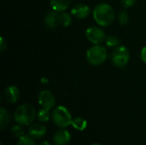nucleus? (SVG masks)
<instances>
[{
    "mask_svg": "<svg viewBox=\"0 0 146 145\" xmlns=\"http://www.w3.org/2000/svg\"><path fill=\"white\" fill-rule=\"evenodd\" d=\"M121 41L119 39V38L115 37V36H109L106 38L105 40V44L108 47L110 48H116L119 46Z\"/></svg>",
    "mask_w": 146,
    "mask_h": 145,
    "instance_id": "nucleus-18",
    "label": "nucleus"
},
{
    "mask_svg": "<svg viewBox=\"0 0 146 145\" xmlns=\"http://www.w3.org/2000/svg\"><path fill=\"white\" fill-rule=\"evenodd\" d=\"M86 60L92 66H100L108 57L107 49L102 44H94L86 51Z\"/></svg>",
    "mask_w": 146,
    "mask_h": 145,
    "instance_id": "nucleus-3",
    "label": "nucleus"
},
{
    "mask_svg": "<svg viewBox=\"0 0 146 145\" xmlns=\"http://www.w3.org/2000/svg\"><path fill=\"white\" fill-rule=\"evenodd\" d=\"M15 121L21 126H30L36 118L34 107L28 103H23L17 107L14 114Z\"/></svg>",
    "mask_w": 146,
    "mask_h": 145,
    "instance_id": "nucleus-2",
    "label": "nucleus"
},
{
    "mask_svg": "<svg viewBox=\"0 0 146 145\" xmlns=\"http://www.w3.org/2000/svg\"><path fill=\"white\" fill-rule=\"evenodd\" d=\"M53 123L59 128H66L72 123V116L68 109L64 106L56 107L51 113Z\"/></svg>",
    "mask_w": 146,
    "mask_h": 145,
    "instance_id": "nucleus-4",
    "label": "nucleus"
},
{
    "mask_svg": "<svg viewBox=\"0 0 146 145\" xmlns=\"http://www.w3.org/2000/svg\"><path fill=\"white\" fill-rule=\"evenodd\" d=\"M140 58L142 60V62H144L145 63H146V46L143 47L140 52Z\"/></svg>",
    "mask_w": 146,
    "mask_h": 145,
    "instance_id": "nucleus-24",
    "label": "nucleus"
},
{
    "mask_svg": "<svg viewBox=\"0 0 146 145\" xmlns=\"http://www.w3.org/2000/svg\"><path fill=\"white\" fill-rule=\"evenodd\" d=\"M7 49V43L5 42L4 38L3 37L0 38V50L1 52H3Z\"/></svg>",
    "mask_w": 146,
    "mask_h": 145,
    "instance_id": "nucleus-23",
    "label": "nucleus"
},
{
    "mask_svg": "<svg viewBox=\"0 0 146 145\" xmlns=\"http://www.w3.org/2000/svg\"><path fill=\"white\" fill-rule=\"evenodd\" d=\"M10 121V115L9 112L4 109H0V129L4 130Z\"/></svg>",
    "mask_w": 146,
    "mask_h": 145,
    "instance_id": "nucleus-15",
    "label": "nucleus"
},
{
    "mask_svg": "<svg viewBox=\"0 0 146 145\" xmlns=\"http://www.w3.org/2000/svg\"><path fill=\"white\" fill-rule=\"evenodd\" d=\"M91 13L90 7L85 3H78L71 9V15L77 19H85Z\"/></svg>",
    "mask_w": 146,
    "mask_h": 145,
    "instance_id": "nucleus-11",
    "label": "nucleus"
},
{
    "mask_svg": "<svg viewBox=\"0 0 146 145\" xmlns=\"http://www.w3.org/2000/svg\"><path fill=\"white\" fill-rule=\"evenodd\" d=\"M38 101L42 109H52L56 105V97L55 96L48 90L41 91L38 96Z\"/></svg>",
    "mask_w": 146,
    "mask_h": 145,
    "instance_id": "nucleus-7",
    "label": "nucleus"
},
{
    "mask_svg": "<svg viewBox=\"0 0 146 145\" xmlns=\"http://www.w3.org/2000/svg\"><path fill=\"white\" fill-rule=\"evenodd\" d=\"M71 3V0H50V5L52 10L56 12L66 11Z\"/></svg>",
    "mask_w": 146,
    "mask_h": 145,
    "instance_id": "nucleus-13",
    "label": "nucleus"
},
{
    "mask_svg": "<svg viewBox=\"0 0 146 145\" xmlns=\"http://www.w3.org/2000/svg\"><path fill=\"white\" fill-rule=\"evenodd\" d=\"M44 25L49 28H55L57 27L60 25L59 21V12L56 11H50L48 14H46L44 20Z\"/></svg>",
    "mask_w": 146,
    "mask_h": 145,
    "instance_id": "nucleus-12",
    "label": "nucleus"
},
{
    "mask_svg": "<svg viewBox=\"0 0 146 145\" xmlns=\"http://www.w3.org/2000/svg\"><path fill=\"white\" fill-rule=\"evenodd\" d=\"M37 117L40 122H47L50 120V118L51 117V114L50 113L49 109H42L37 114Z\"/></svg>",
    "mask_w": 146,
    "mask_h": 145,
    "instance_id": "nucleus-17",
    "label": "nucleus"
},
{
    "mask_svg": "<svg viewBox=\"0 0 146 145\" xmlns=\"http://www.w3.org/2000/svg\"><path fill=\"white\" fill-rule=\"evenodd\" d=\"M92 145H102V144H92Z\"/></svg>",
    "mask_w": 146,
    "mask_h": 145,
    "instance_id": "nucleus-26",
    "label": "nucleus"
},
{
    "mask_svg": "<svg viewBox=\"0 0 146 145\" xmlns=\"http://www.w3.org/2000/svg\"><path fill=\"white\" fill-rule=\"evenodd\" d=\"M28 133L32 138L35 139H39L46 135L47 128L42 123H33L28 128Z\"/></svg>",
    "mask_w": 146,
    "mask_h": 145,
    "instance_id": "nucleus-8",
    "label": "nucleus"
},
{
    "mask_svg": "<svg viewBox=\"0 0 146 145\" xmlns=\"http://www.w3.org/2000/svg\"><path fill=\"white\" fill-rule=\"evenodd\" d=\"M118 21L121 25L122 26H125L128 23V21H129V15H128V13L125 10H122L119 13L118 16Z\"/></svg>",
    "mask_w": 146,
    "mask_h": 145,
    "instance_id": "nucleus-21",
    "label": "nucleus"
},
{
    "mask_svg": "<svg viewBox=\"0 0 146 145\" xmlns=\"http://www.w3.org/2000/svg\"><path fill=\"white\" fill-rule=\"evenodd\" d=\"M93 19L100 26H109L115 18V13L111 5L106 3H100L92 10Z\"/></svg>",
    "mask_w": 146,
    "mask_h": 145,
    "instance_id": "nucleus-1",
    "label": "nucleus"
},
{
    "mask_svg": "<svg viewBox=\"0 0 146 145\" xmlns=\"http://www.w3.org/2000/svg\"><path fill=\"white\" fill-rule=\"evenodd\" d=\"M17 145H36V143L34 141V138H32L30 135H24L23 137L19 138Z\"/></svg>",
    "mask_w": 146,
    "mask_h": 145,
    "instance_id": "nucleus-20",
    "label": "nucleus"
},
{
    "mask_svg": "<svg viewBox=\"0 0 146 145\" xmlns=\"http://www.w3.org/2000/svg\"><path fill=\"white\" fill-rule=\"evenodd\" d=\"M38 145H51L49 142H47V141H43V142H41V143H39Z\"/></svg>",
    "mask_w": 146,
    "mask_h": 145,
    "instance_id": "nucleus-25",
    "label": "nucleus"
},
{
    "mask_svg": "<svg viewBox=\"0 0 146 145\" xmlns=\"http://www.w3.org/2000/svg\"><path fill=\"white\" fill-rule=\"evenodd\" d=\"M3 96L7 103L13 104L18 102V100L20 99L21 93L19 89L15 85H9L4 90Z\"/></svg>",
    "mask_w": 146,
    "mask_h": 145,
    "instance_id": "nucleus-10",
    "label": "nucleus"
},
{
    "mask_svg": "<svg viewBox=\"0 0 146 145\" xmlns=\"http://www.w3.org/2000/svg\"><path fill=\"white\" fill-rule=\"evenodd\" d=\"M12 135L15 137V138H20L21 137H23L25 135V132H24V129L21 127V125L18 124V125H15L14 126L11 130H10Z\"/></svg>",
    "mask_w": 146,
    "mask_h": 145,
    "instance_id": "nucleus-19",
    "label": "nucleus"
},
{
    "mask_svg": "<svg viewBox=\"0 0 146 145\" xmlns=\"http://www.w3.org/2000/svg\"><path fill=\"white\" fill-rule=\"evenodd\" d=\"M112 63L118 68H125L130 60V52L126 46H118L115 48L112 53Z\"/></svg>",
    "mask_w": 146,
    "mask_h": 145,
    "instance_id": "nucleus-5",
    "label": "nucleus"
},
{
    "mask_svg": "<svg viewBox=\"0 0 146 145\" xmlns=\"http://www.w3.org/2000/svg\"><path fill=\"white\" fill-rule=\"evenodd\" d=\"M136 2H137V0H121V5L126 9L133 7L135 5Z\"/></svg>",
    "mask_w": 146,
    "mask_h": 145,
    "instance_id": "nucleus-22",
    "label": "nucleus"
},
{
    "mask_svg": "<svg viewBox=\"0 0 146 145\" xmlns=\"http://www.w3.org/2000/svg\"><path fill=\"white\" fill-rule=\"evenodd\" d=\"M59 21H60V25H62V26H65V27L69 26L72 23V15L65 11L60 12Z\"/></svg>",
    "mask_w": 146,
    "mask_h": 145,
    "instance_id": "nucleus-16",
    "label": "nucleus"
},
{
    "mask_svg": "<svg viewBox=\"0 0 146 145\" xmlns=\"http://www.w3.org/2000/svg\"><path fill=\"white\" fill-rule=\"evenodd\" d=\"M71 141V134L70 132L62 128L61 130L55 132L53 136V142L55 145H68Z\"/></svg>",
    "mask_w": 146,
    "mask_h": 145,
    "instance_id": "nucleus-9",
    "label": "nucleus"
},
{
    "mask_svg": "<svg viewBox=\"0 0 146 145\" xmlns=\"http://www.w3.org/2000/svg\"><path fill=\"white\" fill-rule=\"evenodd\" d=\"M71 125L73 126V127H74V129L82 132V131H85V130L86 129L88 123H87V121H86L84 118H82V117H75V118H74V119L72 120Z\"/></svg>",
    "mask_w": 146,
    "mask_h": 145,
    "instance_id": "nucleus-14",
    "label": "nucleus"
},
{
    "mask_svg": "<svg viewBox=\"0 0 146 145\" xmlns=\"http://www.w3.org/2000/svg\"><path fill=\"white\" fill-rule=\"evenodd\" d=\"M86 37L93 44H101L103 42H105L107 38L105 32L98 26H91L87 28L86 31Z\"/></svg>",
    "mask_w": 146,
    "mask_h": 145,
    "instance_id": "nucleus-6",
    "label": "nucleus"
}]
</instances>
